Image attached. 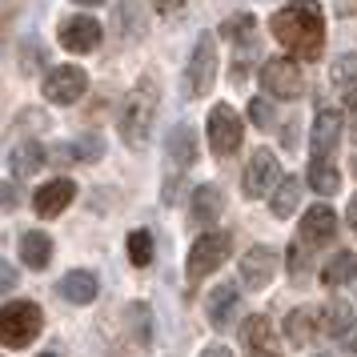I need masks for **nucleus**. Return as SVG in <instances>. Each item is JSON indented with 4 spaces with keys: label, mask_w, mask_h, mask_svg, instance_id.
Wrapping results in <instances>:
<instances>
[{
    "label": "nucleus",
    "mask_w": 357,
    "mask_h": 357,
    "mask_svg": "<svg viewBox=\"0 0 357 357\" xmlns=\"http://www.w3.org/2000/svg\"><path fill=\"white\" fill-rule=\"evenodd\" d=\"M213 81H217V40H213V33H201L193 56H189V68H185V93L205 97Z\"/></svg>",
    "instance_id": "nucleus-4"
},
{
    "label": "nucleus",
    "mask_w": 357,
    "mask_h": 357,
    "mask_svg": "<svg viewBox=\"0 0 357 357\" xmlns=\"http://www.w3.org/2000/svg\"><path fill=\"white\" fill-rule=\"evenodd\" d=\"M277 273V253L269 245H253L249 253L241 257V281L249 289H265Z\"/></svg>",
    "instance_id": "nucleus-10"
},
{
    "label": "nucleus",
    "mask_w": 357,
    "mask_h": 357,
    "mask_svg": "<svg viewBox=\"0 0 357 357\" xmlns=\"http://www.w3.org/2000/svg\"><path fill=\"white\" fill-rule=\"evenodd\" d=\"M249 116H253L257 129H269V125H273V105H269L265 97H253L249 100Z\"/></svg>",
    "instance_id": "nucleus-31"
},
{
    "label": "nucleus",
    "mask_w": 357,
    "mask_h": 357,
    "mask_svg": "<svg viewBox=\"0 0 357 357\" xmlns=\"http://www.w3.org/2000/svg\"><path fill=\"white\" fill-rule=\"evenodd\" d=\"M201 357H233V354H229L225 345H209V349H205Z\"/></svg>",
    "instance_id": "nucleus-36"
},
{
    "label": "nucleus",
    "mask_w": 357,
    "mask_h": 357,
    "mask_svg": "<svg viewBox=\"0 0 357 357\" xmlns=\"http://www.w3.org/2000/svg\"><path fill=\"white\" fill-rule=\"evenodd\" d=\"M73 197H77V185L68 177H56V181H49V185L36 189L33 209L40 213V217H56V213H65L68 205H73Z\"/></svg>",
    "instance_id": "nucleus-11"
},
{
    "label": "nucleus",
    "mask_w": 357,
    "mask_h": 357,
    "mask_svg": "<svg viewBox=\"0 0 357 357\" xmlns=\"http://www.w3.org/2000/svg\"><path fill=\"white\" fill-rule=\"evenodd\" d=\"M241 341L249 357H277V337H273L269 317H249L241 325Z\"/></svg>",
    "instance_id": "nucleus-13"
},
{
    "label": "nucleus",
    "mask_w": 357,
    "mask_h": 357,
    "mask_svg": "<svg viewBox=\"0 0 357 357\" xmlns=\"http://www.w3.org/2000/svg\"><path fill=\"white\" fill-rule=\"evenodd\" d=\"M329 77H333V84H337V89H354V84H357V56H354V52L337 56Z\"/></svg>",
    "instance_id": "nucleus-26"
},
{
    "label": "nucleus",
    "mask_w": 357,
    "mask_h": 357,
    "mask_svg": "<svg viewBox=\"0 0 357 357\" xmlns=\"http://www.w3.org/2000/svg\"><path fill=\"white\" fill-rule=\"evenodd\" d=\"M153 4H157L161 13H177V8H181V4H185V0H153Z\"/></svg>",
    "instance_id": "nucleus-35"
},
{
    "label": "nucleus",
    "mask_w": 357,
    "mask_h": 357,
    "mask_svg": "<svg viewBox=\"0 0 357 357\" xmlns=\"http://www.w3.org/2000/svg\"><path fill=\"white\" fill-rule=\"evenodd\" d=\"M241 116L233 113L229 105H217L209 113V145L217 157H229V153H237L241 149Z\"/></svg>",
    "instance_id": "nucleus-8"
},
{
    "label": "nucleus",
    "mask_w": 357,
    "mask_h": 357,
    "mask_svg": "<svg viewBox=\"0 0 357 357\" xmlns=\"http://www.w3.org/2000/svg\"><path fill=\"white\" fill-rule=\"evenodd\" d=\"M209 321L217 325V329H225L233 317H237V309H241V293L233 289V285H217V289L209 293Z\"/></svg>",
    "instance_id": "nucleus-17"
},
{
    "label": "nucleus",
    "mask_w": 357,
    "mask_h": 357,
    "mask_svg": "<svg viewBox=\"0 0 357 357\" xmlns=\"http://www.w3.org/2000/svg\"><path fill=\"white\" fill-rule=\"evenodd\" d=\"M309 185L317 189V193H337L341 189V177H337V169L325 161V157H313V165H309Z\"/></svg>",
    "instance_id": "nucleus-23"
},
{
    "label": "nucleus",
    "mask_w": 357,
    "mask_h": 357,
    "mask_svg": "<svg viewBox=\"0 0 357 357\" xmlns=\"http://www.w3.org/2000/svg\"><path fill=\"white\" fill-rule=\"evenodd\" d=\"M17 201H20L17 185H13V181H0V209H13Z\"/></svg>",
    "instance_id": "nucleus-32"
},
{
    "label": "nucleus",
    "mask_w": 357,
    "mask_h": 357,
    "mask_svg": "<svg viewBox=\"0 0 357 357\" xmlns=\"http://www.w3.org/2000/svg\"><path fill=\"white\" fill-rule=\"evenodd\" d=\"M273 36L301 61H317L325 45V17H321V4L313 0H293L285 8H277L273 20H269Z\"/></svg>",
    "instance_id": "nucleus-1"
},
{
    "label": "nucleus",
    "mask_w": 357,
    "mask_h": 357,
    "mask_svg": "<svg viewBox=\"0 0 357 357\" xmlns=\"http://www.w3.org/2000/svg\"><path fill=\"white\" fill-rule=\"evenodd\" d=\"M129 317H132V329H137V341L149 345V337H153V329H149V317H153V313H149V305H141V301L129 305Z\"/></svg>",
    "instance_id": "nucleus-30"
},
{
    "label": "nucleus",
    "mask_w": 357,
    "mask_h": 357,
    "mask_svg": "<svg viewBox=\"0 0 357 357\" xmlns=\"http://www.w3.org/2000/svg\"><path fill=\"white\" fill-rule=\"evenodd\" d=\"M221 205H225V201H221V189H217V185H197L189 209H193L197 225H213V221L221 217Z\"/></svg>",
    "instance_id": "nucleus-18"
},
{
    "label": "nucleus",
    "mask_w": 357,
    "mask_h": 357,
    "mask_svg": "<svg viewBox=\"0 0 357 357\" xmlns=\"http://www.w3.org/2000/svg\"><path fill=\"white\" fill-rule=\"evenodd\" d=\"M40 357H61V354H56V349H49V354H40Z\"/></svg>",
    "instance_id": "nucleus-39"
},
{
    "label": "nucleus",
    "mask_w": 357,
    "mask_h": 357,
    "mask_svg": "<svg viewBox=\"0 0 357 357\" xmlns=\"http://www.w3.org/2000/svg\"><path fill=\"white\" fill-rule=\"evenodd\" d=\"M20 257H24V265H29V269H45V265L52 261L49 233H40V229L24 233V237H20Z\"/></svg>",
    "instance_id": "nucleus-19"
},
{
    "label": "nucleus",
    "mask_w": 357,
    "mask_h": 357,
    "mask_svg": "<svg viewBox=\"0 0 357 357\" xmlns=\"http://www.w3.org/2000/svg\"><path fill=\"white\" fill-rule=\"evenodd\" d=\"M337 233V213L329 205H313V209L301 217V241L305 245H321V241H333Z\"/></svg>",
    "instance_id": "nucleus-14"
},
{
    "label": "nucleus",
    "mask_w": 357,
    "mask_h": 357,
    "mask_svg": "<svg viewBox=\"0 0 357 357\" xmlns=\"http://www.w3.org/2000/svg\"><path fill=\"white\" fill-rule=\"evenodd\" d=\"M97 277L89 273V269H73V273L61 277V297L73 301V305H89V301H97Z\"/></svg>",
    "instance_id": "nucleus-16"
},
{
    "label": "nucleus",
    "mask_w": 357,
    "mask_h": 357,
    "mask_svg": "<svg viewBox=\"0 0 357 357\" xmlns=\"http://www.w3.org/2000/svg\"><path fill=\"white\" fill-rule=\"evenodd\" d=\"M13 285H17V269L8 261H0V293H8Z\"/></svg>",
    "instance_id": "nucleus-33"
},
{
    "label": "nucleus",
    "mask_w": 357,
    "mask_h": 357,
    "mask_svg": "<svg viewBox=\"0 0 357 357\" xmlns=\"http://www.w3.org/2000/svg\"><path fill=\"white\" fill-rule=\"evenodd\" d=\"M73 4H84V8H93V4H105V0H73Z\"/></svg>",
    "instance_id": "nucleus-38"
},
{
    "label": "nucleus",
    "mask_w": 357,
    "mask_h": 357,
    "mask_svg": "<svg viewBox=\"0 0 357 357\" xmlns=\"http://www.w3.org/2000/svg\"><path fill=\"white\" fill-rule=\"evenodd\" d=\"M40 325H45L40 305H33V301H8V305H0V345L20 349V345H29L40 333Z\"/></svg>",
    "instance_id": "nucleus-3"
},
{
    "label": "nucleus",
    "mask_w": 357,
    "mask_h": 357,
    "mask_svg": "<svg viewBox=\"0 0 357 357\" xmlns=\"http://www.w3.org/2000/svg\"><path fill=\"white\" fill-rule=\"evenodd\" d=\"M321 321H313V309H293L289 321H285V337L293 341V345H305L309 337H313V329H317Z\"/></svg>",
    "instance_id": "nucleus-25"
},
{
    "label": "nucleus",
    "mask_w": 357,
    "mask_h": 357,
    "mask_svg": "<svg viewBox=\"0 0 357 357\" xmlns=\"http://www.w3.org/2000/svg\"><path fill=\"white\" fill-rule=\"evenodd\" d=\"M309 141H313V157H329V153H333V145L341 141V113L337 109H321V113H317Z\"/></svg>",
    "instance_id": "nucleus-15"
},
{
    "label": "nucleus",
    "mask_w": 357,
    "mask_h": 357,
    "mask_svg": "<svg viewBox=\"0 0 357 357\" xmlns=\"http://www.w3.org/2000/svg\"><path fill=\"white\" fill-rule=\"evenodd\" d=\"M253 29H257V24H253V17H249V13H241V17L225 20V29H221V33L233 36L237 45H249V40H253Z\"/></svg>",
    "instance_id": "nucleus-29"
},
{
    "label": "nucleus",
    "mask_w": 357,
    "mask_h": 357,
    "mask_svg": "<svg viewBox=\"0 0 357 357\" xmlns=\"http://www.w3.org/2000/svg\"><path fill=\"white\" fill-rule=\"evenodd\" d=\"M61 45L68 52H93L100 45V24L93 17H68L61 24Z\"/></svg>",
    "instance_id": "nucleus-12"
},
{
    "label": "nucleus",
    "mask_w": 357,
    "mask_h": 357,
    "mask_svg": "<svg viewBox=\"0 0 357 357\" xmlns=\"http://www.w3.org/2000/svg\"><path fill=\"white\" fill-rule=\"evenodd\" d=\"M40 165H45V149L36 145V141H24V145L13 149V173L17 177H33Z\"/></svg>",
    "instance_id": "nucleus-21"
},
{
    "label": "nucleus",
    "mask_w": 357,
    "mask_h": 357,
    "mask_svg": "<svg viewBox=\"0 0 357 357\" xmlns=\"http://www.w3.org/2000/svg\"><path fill=\"white\" fill-rule=\"evenodd\" d=\"M297 201H301V181L285 177L281 185H277L273 201H269V209H273V217H289L293 209H297Z\"/></svg>",
    "instance_id": "nucleus-24"
},
{
    "label": "nucleus",
    "mask_w": 357,
    "mask_h": 357,
    "mask_svg": "<svg viewBox=\"0 0 357 357\" xmlns=\"http://www.w3.org/2000/svg\"><path fill=\"white\" fill-rule=\"evenodd\" d=\"M349 225H354V233H357V197L349 201Z\"/></svg>",
    "instance_id": "nucleus-37"
},
{
    "label": "nucleus",
    "mask_w": 357,
    "mask_h": 357,
    "mask_svg": "<svg viewBox=\"0 0 357 357\" xmlns=\"http://www.w3.org/2000/svg\"><path fill=\"white\" fill-rule=\"evenodd\" d=\"M354 173H357V165H354Z\"/></svg>",
    "instance_id": "nucleus-40"
},
{
    "label": "nucleus",
    "mask_w": 357,
    "mask_h": 357,
    "mask_svg": "<svg viewBox=\"0 0 357 357\" xmlns=\"http://www.w3.org/2000/svg\"><path fill=\"white\" fill-rule=\"evenodd\" d=\"M261 84L273 93V97H301V89H305V81H301V68L293 65L289 56H269L265 65H261Z\"/></svg>",
    "instance_id": "nucleus-6"
},
{
    "label": "nucleus",
    "mask_w": 357,
    "mask_h": 357,
    "mask_svg": "<svg viewBox=\"0 0 357 357\" xmlns=\"http://www.w3.org/2000/svg\"><path fill=\"white\" fill-rule=\"evenodd\" d=\"M153 116H157V89L153 81H141L121 105V137L132 149H141L153 132Z\"/></svg>",
    "instance_id": "nucleus-2"
},
{
    "label": "nucleus",
    "mask_w": 357,
    "mask_h": 357,
    "mask_svg": "<svg viewBox=\"0 0 357 357\" xmlns=\"http://www.w3.org/2000/svg\"><path fill=\"white\" fill-rule=\"evenodd\" d=\"M337 341H341V349H345V354H357V325H349Z\"/></svg>",
    "instance_id": "nucleus-34"
},
{
    "label": "nucleus",
    "mask_w": 357,
    "mask_h": 357,
    "mask_svg": "<svg viewBox=\"0 0 357 357\" xmlns=\"http://www.w3.org/2000/svg\"><path fill=\"white\" fill-rule=\"evenodd\" d=\"M349 317H354V313H349V305H345V301H333V305L321 313L325 329H329V333H337V337L345 333V329H349Z\"/></svg>",
    "instance_id": "nucleus-28"
},
{
    "label": "nucleus",
    "mask_w": 357,
    "mask_h": 357,
    "mask_svg": "<svg viewBox=\"0 0 357 357\" xmlns=\"http://www.w3.org/2000/svg\"><path fill=\"white\" fill-rule=\"evenodd\" d=\"M354 277H357V257H354V253H337V257L321 269V281L329 285V289H337V285L354 281Z\"/></svg>",
    "instance_id": "nucleus-22"
},
{
    "label": "nucleus",
    "mask_w": 357,
    "mask_h": 357,
    "mask_svg": "<svg viewBox=\"0 0 357 357\" xmlns=\"http://www.w3.org/2000/svg\"><path fill=\"white\" fill-rule=\"evenodd\" d=\"M225 257H229V237L225 233H205V237H197L193 249H189V261H185L189 281H201V277H209L213 269H221Z\"/></svg>",
    "instance_id": "nucleus-5"
},
{
    "label": "nucleus",
    "mask_w": 357,
    "mask_h": 357,
    "mask_svg": "<svg viewBox=\"0 0 357 357\" xmlns=\"http://www.w3.org/2000/svg\"><path fill=\"white\" fill-rule=\"evenodd\" d=\"M169 157L177 165H193L197 161V137L189 125H177V129L169 132Z\"/></svg>",
    "instance_id": "nucleus-20"
},
{
    "label": "nucleus",
    "mask_w": 357,
    "mask_h": 357,
    "mask_svg": "<svg viewBox=\"0 0 357 357\" xmlns=\"http://www.w3.org/2000/svg\"><path fill=\"white\" fill-rule=\"evenodd\" d=\"M84 89H89V77H84V68L77 65H56L45 77V97L52 105H73V100L84 97Z\"/></svg>",
    "instance_id": "nucleus-9"
},
{
    "label": "nucleus",
    "mask_w": 357,
    "mask_h": 357,
    "mask_svg": "<svg viewBox=\"0 0 357 357\" xmlns=\"http://www.w3.org/2000/svg\"><path fill=\"white\" fill-rule=\"evenodd\" d=\"M129 261L132 265H149L153 261V237H149L145 229L129 233Z\"/></svg>",
    "instance_id": "nucleus-27"
},
{
    "label": "nucleus",
    "mask_w": 357,
    "mask_h": 357,
    "mask_svg": "<svg viewBox=\"0 0 357 357\" xmlns=\"http://www.w3.org/2000/svg\"><path fill=\"white\" fill-rule=\"evenodd\" d=\"M241 185H245V197H265L269 189L281 185V165H277V157L269 149H257V153L249 157Z\"/></svg>",
    "instance_id": "nucleus-7"
}]
</instances>
